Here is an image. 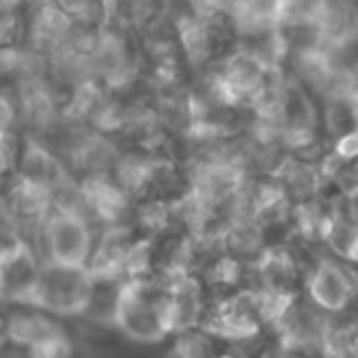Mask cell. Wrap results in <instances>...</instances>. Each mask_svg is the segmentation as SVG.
I'll return each instance as SVG.
<instances>
[{
	"instance_id": "cell-3",
	"label": "cell",
	"mask_w": 358,
	"mask_h": 358,
	"mask_svg": "<svg viewBox=\"0 0 358 358\" xmlns=\"http://www.w3.org/2000/svg\"><path fill=\"white\" fill-rule=\"evenodd\" d=\"M50 264L63 268H86L90 260V229L84 216L55 212L44 227Z\"/></svg>"
},
{
	"instance_id": "cell-23",
	"label": "cell",
	"mask_w": 358,
	"mask_h": 358,
	"mask_svg": "<svg viewBox=\"0 0 358 358\" xmlns=\"http://www.w3.org/2000/svg\"><path fill=\"white\" fill-rule=\"evenodd\" d=\"M19 31V17L13 13L10 6L0 4V48H8L10 42L17 38Z\"/></svg>"
},
{
	"instance_id": "cell-28",
	"label": "cell",
	"mask_w": 358,
	"mask_h": 358,
	"mask_svg": "<svg viewBox=\"0 0 358 358\" xmlns=\"http://www.w3.org/2000/svg\"><path fill=\"white\" fill-rule=\"evenodd\" d=\"M2 287H4V271L0 266V294H2Z\"/></svg>"
},
{
	"instance_id": "cell-27",
	"label": "cell",
	"mask_w": 358,
	"mask_h": 358,
	"mask_svg": "<svg viewBox=\"0 0 358 358\" xmlns=\"http://www.w3.org/2000/svg\"><path fill=\"white\" fill-rule=\"evenodd\" d=\"M8 168H10V166H8V164H6V162H4V159L0 157V178H2V176H4V174L8 172Z\"/></svg>"
},
{
	"instance_id": "cell-9",
	"label": "cell",
	"mask_w": 358,
	"mask_h": 358,
	"mask_svg": "<svg viewBox=\"0 0 358 358\" xmlns=\"http://www.w3.org/2000/svg\"><path fill=\"white\" fill-rule=\"evenodd\" d=\"M59 334V327L40 315H15L6 325V336L17 346H34L44 338Z\"/></svg>"
},
{
	"instance_id": "cell-1",
	"label": "cell",
	"mask_w": 358,
	"mask_h": 358,
	"mask_svg": "<svg viewBox=\"0 0 358 358\" xmlns=\"http://www.w3.org/2000/svg\"><path fill=\"white\" fill-rule=\"evenodd\" d=\"M113 321L120 331L134 342H162L172 334L166 289L149 279L126 281L115 294Z\"/></svg>"
},
{
	"instance_id": "cell-18",
	"label": "cell",
	"mask_w": 358,
	"mask_h": 358,
	"mask_svg": "<svg viewBox=\"0 0 358 358\" xmlns=\"http://www.w3.org/2000/svg\"><path fill=\"white\" fill-rule=\"evenodd\" d=\"M151 260H153V243H151V239L134 241V245L130 248V252H128V256L124 260V275L128 277V281L147 279V273L151 268Z\"/></svg>"
},
{
	"instance_id": "cell-4",
	"label": "cell",
	"mask_w": 358,
	"mask_h": 358,
	"mask_svg": "<svg viewBox=\"0 0 358 358\" xmlns=\"http://www.w3.org/2000/svg\"><path fill=\"white\" fill-rule=\"evenodd\" d=\"M306 285L315 306L325 313H342L355 298V275L334 260H321Z\"/></svg>"
},
{
	"instance_id": "cell-26",
	"label": "cell",
	"mask_w": 358,
	"mask_h": 358,
	"mask_svg": "<svg viewBox=\"0 0 358 358\" xmlns=\"http://www.w3.org/2000/svg\"><path fill=\"white\" fill-rule=\"evenodd\" d=\"M13 117H15V111H13L10 101H8L6 96L0 94V132H2V130H8Z\"/></svg>"
},
{
	"instance_id": "cell-24",
	"label": "cell",
	"mask_w": 358,
	"mask_h": 358,
	"mask_svg": "<svg viewBox=\"0 0 358 358\" xmlns=\"http://www.w3.org/2000/svg\"><path fill=\"white\" fill-rule=\"evenodd\" d=\"M358 153V134L357 132H350V134H344L340 138H336V147H334V155L340 157L342 162H352Z\"/></svg>"
},
{
	"instance_id": "cell-14",
	"label": "cell",
	"mask_w": 358,
	"mask_h": 358,
	"mask_svg": "<svg viewBox=\"0 0 358 358\" xmlns=\"http://www.w3.org/2000/svg\"><path fill=\"white\" fill-rule=\"evenodd\" d=\"M327 130L334 136H344L350 132H357V105L355 96H331L325 109Z\"/></svg>"
},
{
	"instance_id": "cell-19",
	"label": "cell",
	"mask_w": 358,
	"mask_h": 358,
	"mask_svg": "<svg viewBox=\"0 0 358 358\" xmlns=\"http://www.w3.org/2000/svg\"><path fill=\"white\" fill-rule=\"evenodd\" d=\"M36 21H38V34L48 40H57L71 25L69 15L61 6H44Z\"/></svg>"
},
{
	"instance_id": "cell-12",
	"label": "cell",
	"mask_w": 358,
	"mask_h": 358,
	"mask_svg": "<svg viewBox=\"0 0 358 358\" xmlns=\"http://www.w3.org/2000/svg\"><path fill=\"white\" fill-rule=\"evenodd\" d=\"M19 166H21V180H27V182L50 187L52 180H57L59 176V170L55 168L52 157L36 143H27Z\"/></svg>"
},
{
	"instance_id": "cell-5",
	"label": "cell",
	"mask_w": 358,
	"mask_h": 358,
	"mask_svg": "<svg viewBox=\"0 0 358 358\" xmlns=\"http://www.w3.org/2000/svg\"><path fill=\"white\" fill-rule=\"evenodd\" d=\"M212 331L220 334L222 338L248 340L258 336L260 331V317L256 308V294H241L222 302L214 315Z\"/></svg>"
},
{
	"instance_id": "cell-25",
	"label": "cell",
	"mask_w": 358,
	"mask_h": 358,
	"mask_svg": "<svg viewBox=\"0 0 358 358\" xmlns=\"http://www.w3.org/2000/svg\"><path fill=\"white\" fill-rule=\"evenodd\" d=\"M17 155H19V141H17V136L10 130H2L0 132V157L8 166H13Z\"/></svg>"
},
{
	"instance_id": "cell-21",
	"label": "cell",
	"mask_w": 358,
	"mask_h": 358,
	"mask_svg": "<svg viewBox=\"0 0 358 358\" xmlns=\"http://www.w3.org/2000/svg\"><path fill=\"white\" fill-rule=\"evenodd\" d=\"M29 250L17 231H13L8 227H0V266L15 262L17 258H21Z\"/></svg>"
},
{
	"instance_id": "cell-7",
	"label": "cell",
	"mask_w": 358,
	"mask_h": 358,
	"mask_svg": "<svg viewBox=\"0 0 358 358\" xmlns=\"http://www.w3.org/2000/svg\"><path fill=\"white\" fill-rule=\"evenodd\" d=\"M256 273H258L262 292L275 294V296H294L298 266L294 262V256L287 250L283 248L262 250V254L256 260Z\"/></svg>"
},
{
	"instance_id": "cell-2",
	"label": "cell",
	"mask_w": 358,
	"mask_h": 358,
	"mask_svg": "<svg viewBox=\"0 0 358 358\" xmlns=\"http://www.w3.org/2000/svg\"><path fill=\"white\" fill-rule=\"evenodd\" d=\"M94 281L86 268H63L46 264L38 268L36 281L15 300L48 308L59 315H80L90 306Z\"/></svg>"
},
{
	"instance_id": "cell-20",
	"label": "cell",
	"mask_w": 358,
	"mask_h": 358,
	"mask_svg": "<svg viewBox=\"0 0 358 358\" xmlns=\"http://www.w3.org/2000/svg\"><path fill=\"white\" fill-rule=\"evenodd\" d=\"M29 358H73V346L61 331L29 346Z\"/></svg>"
},
{
	"instance_id": "cell-29",
	"label": "cell",
	"mask_w": 358,
	"mask_h": 358,
	"mask_svg": "<svg viewBox=\"0 0 358 358\" xmlns=\"http://www.w3.org/2000/svg\"><path fill=\"white\" fill-rule=\"evenodd\" d=\"M214 358H237V357H233V355H218V357H214Z\"/></svg>"
},
{
	"instance_id": "cell-22",
	"label": "cell",
	"mask_w": 358,
	"mask_h": 358,
	"mask_svg": "<svg viewBox=\"0 0 358 358\" xmlns=\"http://www.w3.org/2000/svg\"><path fill=\"white\" fill-rule=\"evenodd\" d=\"M141 222L143 227H147L149 231H162L168 224L170 212L162 201H149L141 208Z\"/></svg>"
},
{
	"instance_id": "cell-17",
	"label": "cell",
	"mask_w": 358,
	"mask_h": 358,
	"mask_svg": "<svg viewBox=\"0 0 358 358\" xmlns=\"http://www.w3.org/2000/svg\"><path fill=\"white\" fill-rule=\"evenodd\" d=\"M214 344L208 331L187 329L178 334L174 344V358H214Z\"/></svg>"
},
{
	"instance_id": "cell-30",
	"label": "cell",
	"mask_w": 358,
	"mask_h": 358,
	"mask_svg": "<svg viewBox=\"0 0 358 358\" xmlns=\"http://www.w3.org/2000/svg\"><path fill=\"white\" fill-rule=\"evenodd\" d=\"M0 327H2V321H0Z\"/></svg>"
},
{
	"instance_id": "cell-8",
	"label": "cell",
	"mask_w": 358,
	"mask_h": 358,
	"mask_svg": "<svg viewBox=\"0 0 358 358\" xmlns=\"http://www.w3.org/2000/svg\"><path fill=\"white\" fill-rule=\"evenodd\" d=\"M84 201L92 208V212L96 216H101L103 220H117L124 212H126V193L124 189L109 185L105 180H90L84 189Z\"/></svg>"
},
{
	"instance_id": "cell-15",
	"label": "cell",
	"mask_w": 358,
	"mask_h": 358,
	"mask_svg": "<svg viewBox=\"0 0 358 358\" xmlns=\"http://www.w3.org/2000/svg\"><path fill=\"white\" fill-rule=\"evenodd\" d=\"M321 346H323L325 358H357V327L355 325H342V327L327 325L321 338Z\"/></svg>"
},
{
	"instance_id": "cell-11",
	"label": "cell",
	"mask_w": 358,
	"mask_h": 358,
	"mask_svg": "<svg viewBox=\"0 0 358 358\" xmlns=\"http://www.w3.org/2000/svg\"><path fill=\"white\" fill-rule=\"evenodd\" d=\"M321 239H323L340 258H344V260H348V262H355V260H357L358 233L355 222L338 220V218H331V216L327 214V216H325V222H323Z\"/></svg>"
},
{
	"instance_id": "cell-16",
	"label": "cell",
	"mask_w": 358,
	"mask_h": 358,
	"mask_svg": "<svg viewBox=\"0 0 358 358\" xmlns=\"http://www.w3.org/2000/svg\"><path fill=\"white\" fill-rule=\"evenodd\" d=\"M178 31H180V42H182L185 50L189 52V57L193 61H201V59L208 57V52H210V31L201 21L182 19L178 23Z\"/></svg>"
},
{
	"instance_id": "cell-6",
	"label": "cell",
	"mask_w": 358,
	"mask_h": 358,
	"mask_svg": "<svg viewBox=\"0 0 358 358\" xmlns=\"http://www.w3.org/2000/svg\"><path fill=\"white\" fill-rule=\"evenodd\" d=\"M132 245H134V241H130L128 229H122V227L109 229L103 235L99 250L88 260L86 271H88L90 279L94 283H101V281H113L120 275H124V260Z\"/></svg>"
},
{
	"instance_id": "cell-10",
	"label": "cell",
	"mask_w": 358,
	"mask_h": 358,
	"mask_svg": "<svg viewBox=\"0 0 358 358\" xmlns=\"http://www.w3.org/2000/svg\"><path fill=\"white\" fill-rule=\"evenodd\" d=\"M50 201H52L50 187L38 185V182H27V180H21L15 187L13 197H10L13 210L21 218H27V220L44 218L46 210L50 208Z\"/></svg>"
},
{
	"instance_id": "cell-13",
	"label": "cell",
	"mask_w": 358,
	"mask_h": 358,
	"mask_svg": "<svg viewBox=\"0 0 358 358\" xmlns=\"http://www.w3.org/2000/svg\"><path fill=\"white\" fill-rule=\"evenodd\" d=\"M279 189L283 191V195L294 197L302 206L313 201L319 189V176L308 164H287L283 168V185Z\"/></svg>"
}]
</instances>
